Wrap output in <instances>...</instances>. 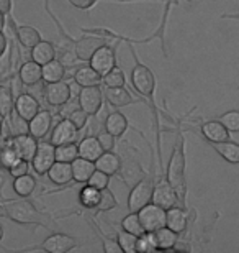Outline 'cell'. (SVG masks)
<instances>
[{"label":"cell","instance_id":"cell-14","mask_svg":"<svg viewBox=\"0 0 239 253\" xmlns=\"http://www.w3.org/2000/svg\"><path fill=\"white\" fill-rule=\"evenodd\" d=\"M151 202H154V204L164 207V209H169V207H174L179 204V196H177L175 189L172 188V184L169 183V181L164 178H161L154 181V189H152V199Z\"/></svg>","mask_w":239,"mask_h":253},{"label":"cell","instance_id":"cell-8","mask_svg":"<svg viewBox=\"0 0 239 253\" xmlns=\"http://www.w3.org/2000/svg\"><path fill=\"white\" fill-rule=\"evenodd\" d=\"M7 25L8 28L12 30L15 42L20 44V48L23 49H32L38 42H41V33H39L38 28L32 27V25H23V23H17V20L13 18V13L7 15Z\"/></svg>","mask_w":239,"mask_h":253},{"label":"cell","instance_id":"cell-2","mask_svg":"<svg viewBox=\"0 0 239 253\" xmlns=\"http://www.w3.org/2000/svg\"><path fill=\"white\" fill-rule=\"evenodd\" d=\"M0 217H5L17 225H38L51 232L58 230V219L51 212L38 209L28 197L3 199L0 202Z\"/></svg>","mask_w":239,"mask_h":253},{"label":"cell","instance_id":"cell-52","mask_svg":"<svg viewBox=\"0 0 239 253\" xmlns=\"http://www.w3.org/2000/svg\"><path fill=\"white\" fill-rule=\"evenodd\" d=\"M5 27H7V15L0 13V32H5Z\"/></svg>","mask_w":239,"mask_h":253},{"label":"cell","instance_id":"cell-7","mask_svg":"<svg viewBox=\"0 0 239 253\" xmlns=\"http://www.w3.org/2000/svg\"><path fill=\"white\" fill-rule=\"evenodd\" d=\"M152 189H154V178L149 174H144L130 191L128 202H126L128 211L138 212L141 207L149 204L152 199Z\"/></svg>","mask_w":239,"mask_h":253},{"label":"cell","instance_id":"cell-4","mask_svg":"<svg viewBox=\"0 0 239 253\" xmlns=\"http://www.w3.org/2000/svg\"><path fill=\"white\" fill-rule=\"evenodd\" d=\"M189 3H193V0H187ZM179 5V0H166L164 2V10H162V17H161V22L157 25V28L154 30V33L151 37H146V38H141V40H135V38H130V37H123L120 33H115L111 32L110 28H103V27H94V28H80L82 33H95V35H105L108 38H116L120 42H125V43H151L152 40H159L161 43V51L162 54L167 58L169 56V51H167V42H166V33H167V23H169V15H171V10L172 7Z\"/></svg>","mask_w":239,"mask_h":253},{"label":"cell","instance_id":"cell-25","mask_svg":"<svg viewBox=\"0 0 239 253\" xmlns=\"http://www.w3.org/2000/svg\"><path fill=\"white\" fill-rule=\"evenodd\" d=\"M72 83L79 87H92L102 85V76L90 64H80L72 74Z\"/></svg>","mask_w":239,"mask_h":253},{"label":"cell","instance_id":"cell-22","mask_svg":"<svg viewBox=\"0 0 239 253\" xmlns=\"http://www.w3.org/2000/svg\"><path fill=\"white\" fill-rule=\"evenodd\" d=\"M17 76L22 85H25V87H34V85H38L43 81L41 64L34 63L33 59L22 61L20 68L17 69Z\"/></svg>","mask_w":239,"mask_h":253},{"label":"cell","instance_id":"cell-17","mask_svg":"<svg viewBox=\"0 0 239 253\" xmlns=\"http://www.w3.org/2000/svg\"><path fill=\"white\" fill-rule=\"evenodd\" d=\"M103 97L106 100V104L115 109H123L135 104H144L143 99L135 97L126 87H105Z\"/></svg>","mask_w":239,"mask_h":253},{"label":"cell","instance_id":"cell-56","mask_svg":"<svg viewBox=\"0 0 239 253\" xmlns=\"http://www.w3.org/2000/svg\"><path fill=\"white\" fill-rule=\"evenodd\" d=\"M0 124H3V119L2 117H0Z\"/></svg>","mask_w":239,"mask_h":253},{"label":"cell","instance_id":"cell-6","mask_svg":"<svg viewBox=\"0 0 239 253\" xmlns=\"http://www.w3.org/2000/svg\"><path fill=\"white\" fill-rule=\"evenodd\" d=\"M118 44H120V40L113 38L111 42L102 44L100 48H97L92 56H90L89 64L92 66L102 78L118 64L116 63V49H118Z\"/></svg>","mask_w":239,"mask_h":253},{"label":"cell","instance_id":"cell-28","mask_svg":"<svg viewBox=\"0 0 239 253\" xmlns=\"http://www.w3.org/2000/svg\"><path fill=\"white\" fill-rule=\"evenodd\" d=\"M70 168H72V183L85 184L95 171V163L90 160L82 158V156H77V158L70 163Z\"/></svg>","mask_w":239,"mask_h":253},{"label":"cell","instance_id":"cell-30","mask_svg":"<svg viewBox=\"0 0 239 253\" xmlns=\"http://www.w3.org/2000/svg\"><path fill=\"white\" fill-rule=\"evenodd\" d=\"M77 146H79V156H82V158L90 160V161H95L102 153H103V148H102L99 138L94 135L84 136V138L77 143Z\"/></svg>","mask_w":239,"mask_h":253},{"label":"cell","instance_id":"cell-45","mask_svg":"<svg viewBox=\"0 0 239 253\" xmlns=\"http://www.w3.org/2000/svg\"><path fill=\"white\" fill-rule=\"evenodd\" d=\"M218 120L230 130V133H239V110L231 109L228 112L221 114Z\"/></svg>","mask_w":239,"mask_h":253},{"label":"cell","instance_id":"cell-39","mask_svg":"<svg viewBox=\"0 0 239 253\" xmlns=\"http://www.w3.org/2000/svg\"><path fill=\"white\" fill-rule=\"evenodd\" d=\"M102 84H103L105 87H126L125 71L116 64L113 69L108 71V73L102 78Z\"/></svg>","mask_w":239,"mask_h":253},{"label":"cell","instance_id":"cell-33","mask_svg":"<svg viewBox=\"0 0 239 253\" xmlns=\"http://www.w3.org/2000/svg\"><path fill=\"white\" fill-rule=\"evenodd\" d=\"M84 219L87 220V224H89L90 229L94 230V234L102 240V249H103L105 253H121V249H120V245H118V242H116V239H111L110 235L103 234L102 229H100V225L97 224V222L90 215L84 214Z\"/></svg>","mask_w":239,"mask_h":253},{"label":"cell","instance_id":"cell-46","mask_svg":"<svg viewBox=\"0 0 239 253\" xmlns=\"http://www.w3.org/2000/svg\"><path fill=\"white\" fill-rule=\"evenodd\" d=\"M68 119L70 120V122L74 124V126L77 128L79 131L80 130H84L85 126H87L89 124V119H90V115L85 112L84 109H74V110H70L69 115H68Z\"/></svg>","mask_w":239,"mask_h":253},{"label":"cell","instance_id":"cell-5","mask_svg":"<svg viewBox=\"0 0 239 253\" xmlns=\"http://www.w3.org/2000/svg\"><path fill=\"white\" fill-rule=\"evenodd\" d=\"M79 242L75 237L68 235L64 232H51V234L44 239L41 244L33 245V247H27V249H22L18 252H48V253H68L70 250L77 249Z\"/></svg>","mask_w":239,"mask_h":253},{"label":"cell","instance_id":"cell-51","mask_svg":"<svg viewBox=\"0 0 239 253\" xmlns=\"http://www.w3.org/2000/svg\"><path fill=\"white\" fill-rule=\"evenodd\" d=\"M0 13L3 15L13 13V0H0Z\"/></svg>","mask_w":239,"mask_h":253},{"label":"cell","instance_id":"cell-27","mask_svg":"<svg viewBox=\"0 0 239 253\" xmlns=\"http://www.w3.org/2000/svg\"><path fill=\"white\" fill-rule=\"evenodd\" d=\"M56 58V43L49 40H41L30 49V59H33L38 64H46L51 59Z\"/></svg>","mask_w":239,"mask_h":253},{"label":"cell","instance_id":"cell-40","mask_svg":"<svg viewBox=\"0 0 239 253\" xmlns=\"http://www.w3.org/2000/svg\"><path fill=\"white\" fill-rule=\"evenodd\" d=\"M120 227H121V230L130 232V234H133L136 237L141 235L144 232L143 224H141V220H139L138 212H130V214H126L123 219H121Z\"/></svg>","mask_w":239,"mask_h":253},{"label":"cell","instance_id":"cell-21","mask_svg":"<svg viewBox=\"0 0 239 253\" xmlns=\"http://www.w3.org/2000/svg\"><path fill=\"white\" fill-rule=\"evenodd\" d=\"M103 128L115 136V138H123V135L128 131L130 128H133L136 131L135 126H131L128 117L120 112V110H113L110 112L108 115L105 117V122H103Z\"/></svg>","mask_w":239,"mask_h":253},{"label":"cell","instance_id":"cell-20","mask_svg":"<svg viewBox=\"0 0 239 253\" xmlns=\"http://www.w3.org/2000/svg\"><path fill=\"white\" fill-rule=\"evenodd\" d=\"M200 136L208 145H211V143H220V141L230 140L231 133L220 120L213 119V120H206V122H203L200 125Z\"/></svg>","mask_w":239,"mask_h":253},{"label":"cell","instance_id":"cell-44","mask_svg":"<svg viewBox=\"0 0 239 253\" xmlns=\"http://www.w3.org/2000/svg\"><path fill=\"white\" fill-rule=\"evenodd\" d=\"M136 240H138V237L130 234V232L125 230L116 232V242H118L121 252L125 253H136Z\"/></svg>","mask_w":239,"mask_h":253},{"label":"cell","instance_id":"cell-12","mask_svg":"<svg viewBox=\"0 0 239 253\" xmlns=\"http://www.w3.org/2000/svg\"><path fill=\"white\" fill-rule=\"evenodd\" d=\"M103 90L100 85H92V87H80L77 94V104L80 109H84L90 117H94L103 107Z\"/></svg>","mask_w":239,"mask_h":253},{"label":"cell","instance_id":"cell-26","mask_svg":"<svg viewBox=\"0 0 239 253\" xmlns=\"http://www.w3.org/2000/svg\"><path fill=\"white\" fill-rule=\"evenodd\" d=\"M46 176L54 186H69L72 183V168H70V163L54 161V165L49 168Z\"/></svg>","mask_w":239,"mask_h":253},{"label":"cell","instance_id":"cell-37","mask_svg":"<svg viewBox=\"0 0 239 253\" xmlns=\"http://www.w3.org/2000/svg\"><path fill=\"white\" fill-rule=\"evenodd\" d=\"M154 235L157 242V250H174L179 244V234L166 225L156 230Z\"/></svg>","mask_w":239,"mask_h":253},{"label":"cell","instance_id":"cell-1","mask_svg":"<svg viewBox=\"0 0 239 253\" xmlns=\"http://www.w3.org/2000/svg\"><path fill=\"white\" fill-rule=\"evenodd\" d=\"M128 48L131 51V56L135 59V66L131 69V84L133 89L139 94V97L144 100V104L151 109L152 120H154V131H156V156H157V168H159V174H162V128H161V109L156 104V89L157 81L156 76L152 73L149 66L139 61L138 53L135 49L133 43H128Z\"/></svg>","mask_w":239,"mask_h":253},{"label":"cell","instance_id":"cell-36","mask_svg":"<svg viewBox=\"0 0 239 253\" xmlns=\"http://www.w3.org/2000/svg\"><path fill=\"white\" fill-rule=\"evenodd\" d=\"M100 189L94 188L90 184H82V188L79 189V194H77V201L79 204L84 207L85 211H95V207L99 206L100 202Z\"/></svg>","mask_w":239,"mask_h":253},{"label":"cell","instance_id":"cell-34","mask_svg":"<svg viewBox=\"0 0 239 253\" xmlns=\"http://www.w3.org/2000/svg\"><path fill=\"white\" fill-rule=\"evenodd\" d=\"M66 71L68 68L59 61L58 58L51 59L49 63L41 66V74H43V83H58L66 78Z\"/></svg>","mask_w":239,"mask_h":253},{"label":"cell","instance_id":"cell-23","mask_svg":"<svg viewBox=\"0 0 239 253\" xmlns=\"http://www.w3.org/2000/svg\"><path fill=\"white\" fill-rule=\"evenodd\" d=\"M187 225H189V212L185 207L177 204L166 209V227H169L180 235L187 230Z\"/></svg>","mask_w":239,"mask_h":253},{"label":"cell","instance_id":"cell-49","mask_svg":"<svg viewBox=\"0 0 239 253\" xmlns=\"http://www.w3.org/2000/svg\"><path fill=\"white\" fill-rule=\"evenodd\" d=\"M30 161H27V160H20L17 165H13L12 168L8 169V173L7 174H10L12 178H17V176H22V174H27V173H30Z\"/></svg>","mask_w":239,"mask_h":253},{"label":"cell","instance_id":"cell-31","mask_svg":"<svg viewBox=\"0 0 239 253\" xmlns=\"http://www.w3.org/2000/svg\"><path fill=\"white\" fill-rule=\"evenodd\" d=\"M210 146L230 165H239V143L238 141H233L230 138L226 141H220V143H211Z\"/></svg>","mask_w":239,"mask_h":253},{"label":"cell","instance_id":"cell-10","mask_svg":"<svg viewBox=\"0 0 239 253\" xmlns=\"http://www.w3.org/2000/svg\"><path fill=\"white\" fill-rule=\"evenodd\" d=\"M56 155H54V145L48 140H39L38 141V148L34 151L30 166H32L33 173L38 176H46L51 166L54 165Z\"/></svg>","mask_w":239,"mask_h":253},{"label":"cell","instance_id":"cell-55","mask_svg":"<svg viewBox=\"0 0 239 253\" xmlns=\"http://www.w3.org/2000/svg\"><path fill=\"white\" fill-rule=\"evenodd\" d=\"M3 124H0V141H2V138H3Z\"/></svg>","mask_w":239,"mask_h":253},{"label":"cell","instance_id":"cell-42","mask_svg":"<svg viewBox=\"0 0 239 253\" xmlns=\"http://www.w3.org/2000/svg\"><path fill=\"white\" fill-rule=\"evenodd\" d=\"M72 7L79 10H92L97 3L100 2H115V3H131V2H162L166 0H68Z\"/></svg>","mask_w":239,"mask_h":253},{"label":"cell","instance_id":"cell-9","mask_svg":"<svg viewBox=\"0 0 239 253\" xmlns=\"http://www.w3.org/2000/svg\"><path fill=\"white\" fill-rule=\"evenodd\" d=\"M43 97L49 107H64L72 99V87L66 81H58V83H44Z\"/></svg>","mask_w":239,"mask_h":253},{"label":"cell","instance_id":"cell-11","mask_svg":"<svg viewBox=\"0 0 239 253\" xmlns=\"http://www.w3.org/2000/svg\"><path fill=\"white\" fill-rule=\"evenodd\" d=\"M113 38H108L105 35H95V33H84V37L75 38L74 44V53L80 63H89L90 56L94 54L97 48H100L102 44L111 42Z\"/></svg>","mask_w":239,"mask_h":253},{"label":"cell","instance_id":"cell-41","mask_svg":"<svg viewBox=\"0 0 239 253\" xmlns=\"http://www.w3.org/2000/svg\"><path fill=\"white\" fill-rule=\"evenodd\" d=\"M118 207V201H116V196L115 192L111 191L110 188H105L102 189L100 192V202L99 206L95 207V214L99 212V214H102V212H110Z\"/></svg>","mask_w":239,"mask_h":253},{"label":"cell","instance_id":"cell-35","mask_svg":"<svg viewBox=\"0 0 239 253\" xmlns=\"http://www.w3.org/2000/svg\"><path fill=\"white\" fill-rule=\"evenodd\" d=\"M22 160L17 153V150L13 148V145L5 138H2L0 141V169L8 173V169L12 168L13 165H17L18 161Z\"/></svg>","mask_w":239,"mask_h":253},{"label":"cell","instance_id":"cell-53","mask_svg":"<svg viewBox=\"0 0 239 253\" xmlns=\"http://www.w3.org/2000/svg\"><path fill=\"white\" fill-rule=\"evenodd\" d=\"M221 18H226V20H238L239 22V13H223Z\"/></svg>","mask_w":239,"mask_h":253},{"label":"cell","instance_id":"cell-16","mask_svg":"<svg viewBox=\"0 0 239 253\" xmlns=\"http://www.w3.org/2000/svg\"><path fill=\"white\" fill-rule=\"evenodd\" d=\"M10 143L13 145V148L17 150L18 156L22 160L32 161L34 151L38 148V141L32 133L25 131V133H18V135H3Z\"/></svg>","mask_w":239,"mask_h":253},{"label":"cell","instance_id":"cell-54","mask_svg":"<svg viewBox=\"0 0 239 253\" xmlns=\"http://www.w3.org/2000/svg\"><path fill=\"white\" fill-rule=\"evenodd\" d=\"M3 234H5V232H3V225L0 224V242L3 240Z\"/></svg>","mask_w":239,"mask_h":253},{"label":"cell","instance_id":"cell-18","mask_svg":"<svg viewBox=\"0 0 239 253\" xmlns=\"http://www.w3.org/2000/svg\"><path fill=\"white\" fill-rule=\"evenodd\" d=\"M54 124V115L51 110L41 109L33 119L28 120V133H32L36 140H44L49 135Z\"/></svg>","mask_w":239,"mask_h":253},{"label":"cell","instance_id":"cell-19","mask_svg":"<svg viewBox=\"0 0 239 253\" xmlns=\"http://www.w3.org/2000/svg\"><path fill=\"white\" fill-rule=\"evenodd\" d=\"M13 110L18 117H22L23 120L33 119L39 110H41V102L34 97L32 92H20L17 97H15L13 102Z\"/></svg>","mask_w":239,"mask_h":253},{"label":"cell","instance_id":"cell-13","mask_svg":"<svg viewBox=\"0 0 239 253\" xmlns=\"http://www.w3.org/2000/svg\"><path fill=\"white\" fill-rule=\"evenodd\" d=\"M139 220L146 232H156L166 225V209L161 206L149 202L138 211Z\"/></svg>","mask_w":239,"mask_h":253},{"label":"cell","instance_id":"cell-47","mask_svg":"<svg viewBox=\"0 0 239 253\" xmlns=\"http://www.w3.org/2000/svg\"><path fill=\"white\" fill-rule=\"evenodd\" d=\"M110 176L108 174H105L103 171H99V169H95L94 173H92V176L89 178V181H87V184H90V186H94V188H97V189H105V188H108L110 186Z\"/></svg>","mask_w":239,"mask_h":253},{"label":"cell","instance_id":"cell-32","mask_svg":"<svg viewBox=\"0 0 239 253\" xmlns=\"http://www.w3.org/2000/svg\"><path fill=\"white\" fill-rule=\"evenodd\" d=\"M5 79H0V117L3 119V124L7 122L10 115L13 114V87L8 84H3Z\"/></svg>","mask_w":239,"mask_h":253},{"label":"cell","instance_id":"cell-48","mask_svg":"<svg viewBox=\"0 0 239 253\" xmlns=\"http://www.w3.org/2000/svg\"><path fill=\"white\" fill-rule=\"evenodd\" d=\"M97 138H99L102 148L103 151H115V146H116V138L111 133H108L105 128L100 130L99 133H97Z\"/></svg>","mask_w":239,"mask_h":253},{"label":"cell","instance_id":"cell-24","mask_svg":"<svg viewBox=\"0 0 239 253\" xmlns=\"http://www.w3.org/2000/svg\"><path fill=\"white\" fill-rule=\"evenodd\" d=\"M94 163H95V169L103 171L110 178L111 176H116L121 171V168H123V161H121L120 155H116L115 151H103Z\"/></svg>","mask_w":239,"mask_h":253},{"label":"cell","instance_id":"cell-50","mask_svg":"<svg viewBox=\"0 0 239 253\" xmlns=\"http://www.w3.org/2000/svg\"><path fill=\"white\" fill-rule=\"evenodd\" d=\"M8 46H10L8 37L5 35V32H0V66H2V59L5 56V53L8 51Z\"/></svg>","mask_w":239,"mask_h":253},{"label":"cell","instance_id":"cell-38","mask_svg":"<svg viewBox=\"0 0 239 253\" xmlns=\"http://www.w3.org/2000/svg\"><path fill=\"white\" fill-rule=\"evenodd\" d=\"M56 161H63V163H72V161L79 156V146L75 141L70 143H63L54 146Z\"/></svg>","mask_w":239,"mask_h":253},{"label":"cell","instance_id":"cell-43","mask_svg":"<svg viewBox=\"0 0 239 253\" xmlns=\"http://www.w3.org/2000/svg\"><path fill=\"white\" fill-rule=\"evenodd\" d=\"M136 252H141V253L157 252V242H156L154 232L144 230L143 234L138 235V240H136Z\"/></svg>","mask_w":239,"mask_h":253},{"label":"cell","instance_id":"cell-15","mask_svg":"<svg viewBox=\"0 0 239 253\" xmlns=\"http://www.w3.org/2000/svg\"><path fill=\"white\" fill-rule=\"evenodd\" d=\"M77 138H79V130L75 128L74 124L68 117L61 119L58 124L53 125V128L49 131V141L54 146L70 143V141H75Z\"/></svg>","mask_w":239,"mask_h":253},{"label":"cell","instance_id":"cell-3","mask_svg":"<svg viewBox=\"0 0 239 253\" xmlns=\"http://www.w3.org/2000/svg\"><path fill=\"white\" fill-rule=\"evenodd\" d=\"M177 125V138L175 145L172 148L171 158L167 161L166 168V179L172 184L175 189L177 196H179V202L182 207L187 206V192H189V184H187V156H185V135L184 128H182L180 120H175Z\"/></svg>","mask_w":239,"mask_h":253},{"label":"cell","instance_id":"cell-29","mask_svg":"<svg viewBox=\"0 0 239 253\" xmlns=\"http://www.w3.org/2000/svg\"><path fill=\"white\" fill-rule=\"evenodd\" d=\"M36 186H38L36 176H33L30 173L17 176V178H13L12 181V189L18 197H32L33 192L36 191Z\"/></svg>","mask_w":239,"mask_h":253}]
</instances>
